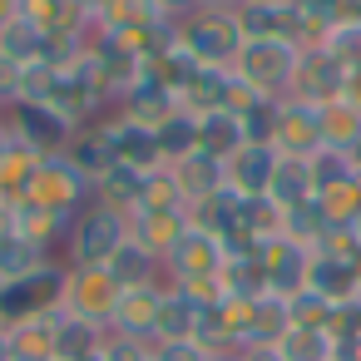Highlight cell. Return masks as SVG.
<instances>
[{
	"mask_svg": "<svg viewBox=\"0 0 361 361\" xmlns=\"http://www.w3.org/2000/svg\"><path fill=\"white\" fill-rule=\"evenodd\" d=\"M267 198H272L282 213H287V208H297V203H307V198H317L312 164H307V159H287V154H277V173H272Z\"/></svg>",
	"mask_w": 361,
	"mask_h": 361,
	"instance_id": "24",
	"label": "cell"
},
{
	"mask_svg": "<svg viewBox=\"0 0 361 361\" xmlns=\"http://www.w3.org/2000/svg\"><path fill=\"white\" fill-rule=\"evenodd\" d=\"M198 312H203V307H193L178 287H169V292H164V307H159V322H154V341H193Z\"/></svg>",
	"mask_w": 361,
	"mask_h": 361,
	"instance_id": "28",
	"label": "cell"
},
{
	"mask_svg": "<svg viewBox=\"0 0 361 361\" xmlns=\"http://www.w3.org/2000/svg\"><path fill=\"white\" fill-rule=\"evenodd\" d=\"M307 292H317L322 302H331L336 312L361 302V262L356 257H331V252H312L307 267Z\"/></svg>",
	"mask_w": 361,
	"mask_h": 361,
	"instance_id": "14",
	"label": "cell"
},
{
	"mask_svg": "<svg viewBox=\"0 0 361 361\" xmlns=\"http://www.w3.org/2000/svg\"><path fill=\"white\" fill-rule=\"evenodd\" d=\"M307 164H312V183H317V193L356 178V164H351V154H341V149H317Z\"/></svg>",
	"mask_w": 361,
	"mask_h": 361,
	"instance_id": "40",
	"label": "cell"
},
{
	"mask_svg": "<svg viewBox=\"0 0 361 361\" xmlns=\"http://www.w3.org/2000/svg\"><path fill=\"white\" fill-rule=\"evenodd\" d=\"M223 262H228V247H223V238L188 228V233H183V243H178V247L169 252V262H164V282H198V277H223Z\"/></svg>",
	"mask_w": 361,
	"mask_h": 361,
	"instance_id": "9",
	"label": "cell"
},
{
	"mask_svg": "<svg viewBox=\"0 0 361 361\" xmlns=\"http://www.w3.org/2000/svg\"><path fill=\"white\" fill-rule=\"evenodd\" d=\"M326 55L341 70H361V20H336L326 35Z\"/></svg>",
	"mask_w": 361,
	"mask_h": 361,
	"instance_id": "41",
	"label": "cell"
},
{
	"mask_svg": "<svg viewBox=\"0 0 361 361\" xmlns=\"http://www.w3.org/2000/svg\"><path fill=\"white\" fill-rule=\"evenodd\" d=\"M277 173V149L272 144H243L233 159H223V183L238 198H267Z\"/></svg>",
	"mask_w": 361,
	"mask_h": 361,
	"instance_id": "15",
	"label": "cell"
},
{
	"mask_svg": "<svg viewBox=\"0 0 361 361\" xmlns=\"http://www.w3.org/2000/svg\"><path fill=\"white\" fill-rule=\"evenodd\" d=\"M317 208L326 213V223H331V228H351V223H356V213H361V183L351 178V183L322 188V193H317Z\"/></svg>",
	"mask_w": 361,
	"mask_h": 361,
	"instance_id": "39",
	"label": "cell"
},
{
	"mask_svg": "<svg viewBox=\"0 0 361 361\" xmlns=\"http://www.w3.org/2000/svg\"><path fill=\"white\" fill-rule=\"evenodd\" d=\"M80 6H85V16H90V20H94V16H99V11H104V6H109V0H80Z\"/></svg>",
	"mask_w": 361,
	"mask_h": 361,
	"instance_id": "48",
	"label": "cell"
},
{
	"mask_svg": "<svg viewBox=\"0 0 361 361\" xmlns=\"http://www.w3.org/2000/svg\"><path fill=\"white\" fill-rule=\"evenodd\" d=\"M114 114H124V119H134V124H149V129H159L169 114H178V94L154 75V70H144V80L114 104Z\"/></svg>",
	"mask_w": 361,
	"mask_h": 361,
	"instance_id": "16",
	"label": "cell"
},
{
	"mask_svg": "<svg viewBox=\"0 0 361 361\" xmlns=\"http://www.w3.org/2000/svg\"><path fill=\"white\" fill-rule=\"evenodd\" d=\"M16 16H20V0H0V30H6Z\"/></svg>",
	"mask_w": 361,
	"mask_h": 361,
	"instance_id": "47",
	"label": "cell"
},
{
	"mask_svg": "<svg viewBox=\"0 0 361 361\" xmlns=\"http://www.w3.org/2000/svg\"><path fill=\"white\" fill-rule=\"evenodd\" d=\"M213 361H243V356H238V351H223V356H213Z\"/></svg>",
	"mask_w": 361,
	"mask_h": 361,
	"instance_id": "52",
	"label": "cell"
},
{
	"mask_svg": "<svg viewBox=\"0 0 361 361\" xmlns=\"http://www.w3.org/2000/svg\"><path fill=\"white\" fill-rule=\"evenodd\" d=\"M6 129H11V139L25 144L30 154L60 159V154L70 149V139H75L80 124H75L70 114H60L50 99H16V104L6 109Z\"/></svg>",
	"mask_w": 361,
	"mask_h": 361,
	"instance_id": "5",
	"label": "cell"
},
{
	"mask_svg": "<svg viewBox=\"0 0 361 361\" xmlns=\"http://www.w3.org/2000/svg\"><path fill=\"white\" fill-rule=\"evenodd\" d=\"M50 257H60V252H50V247H40V243H30V238H20V233H11V228H0V277H25V272H35V267H45Z\"/></svg>",
	"mask_w": 361,
	"mask_h": 361,
	"instance_id": "30",
	"label": "cell"
},
{
	"mask_svg": "<svg viewBox=\"0 0 361 361\" xmlns=\"http://www.w3.org/2000/svg\"><path fill=\"white\" fill-rule=\"evenodd\" d=\"M223 292L228 297H267V277H262V257L257 252H233L223 262Z\"/></svg>",
	"mask_w": 361,
	"mask_h": 361,
	"instance_id": "36",
	"label": "cell"
},
{
	"mask_svg": "<svg viewBox=\"0 0 361 361\" xmlns=\"http://www.w3.org/2000/svg\"><path fill=\"white\" fill-rule=\"evenodd\" d=\"M287 312H292V326H317V331H331L336 326V307L322 302L317 292H297L287 302Z\"/></svg>",
	"mask_w": 361,
	"mask_h": 361,
	"instance_id": "42",
	"label": "cell"
},
{
	"mask_svg": "<svg viewBox=\"0 0 361 361\" xmlns=\"http://www.w3.org/2000/svg\"><path fill=\"white\" fill-rule=\"evenodd\" d=\"M129 243V213L109 208V203H90L75 213L60 257L70 267H109V257Z\"/></svg>",
	"mask_w": 361,
	"mask_h": 361,
	"instance_id": "1",
	"label": "cell"
},
{
	"mask_svg": "<svg viewBox=\"0 0 361 361\" xmlns=\"http://www.w3.org/2000/svg\"><path fill=\"white\" fill-rule=\"evenodd\" d=\"M85 361H104V351H99V356H85Z\"/></svg>",
	"mask_w": 361,
	"mask_h": 361,
	"instance_id": "53",
	"label": "cell"
},
{
	"mask_svg": "<svg viewBox=\"0 0 361 361\" xmlns=\"http://www.w3.org/2000/svg\"><path fill=\"white\" fill-rule=\"evenodd\" d=\"M272 149L287 159H312L322 149V114L302 99H277V119H272Z\"/></svg>",
	"mask_w": 361,
	"mask_h": 361,
	"instance_id": "10",
	"label": "cell"
},
{
	"mask_svg": "<svg viewBox=\"0 0 361 361\" xmlns=\"http://www.w3.org/2000/svg\"><path fill=\"white\" fill-rule=\"evenodd\" d=\"M307 6H322V11H331V16H336V6H341V0H307Z\"/></svg>",
	"mask_w": 361,
	"mask_h": 361,
	"instance_id": "50",
	"label": "cell"
},
{
	"mask_svg": "<svg viewBox=\"0 0 361 361\" xmlns=\"http://www.w3.org/2000/svg\"><path fill=\"white\" fill-rule=\"evenodd\" d=\"M0 124H6V109H0Z\"/></svg>",
	"mask_w": 361,
	"mask_h": 361,
	"instance_id": "57",
	"label": "cell"
},
{
	"mask_svg": "<svg viewBox=\"0 0 361 361\" xmlns=\"http://www.w3.org/2000/svg\"><path fill=\"white\" fill-rule=\"evenodd\" d=\"M351 164H356V173H361V144H356V149H351Z\"/></svg>",
	"mask_w": 361,
	"mask_h": 361,
	"instance_id": "51",
	"label": "cell"
},
{
	"mask_svg": "<svg viewBox=\"0 0 361 361\" xmlns=\"http://www.w3.org/2000/svg\"><path fill=\"white\" fill-rule=\"evenodd\" d=\"M104 341H109V326L85 322V317H70V312H55V361H85V356H99Z\"/></svg>",
	"mask_w": 361,
	"mask_h": 361,
	"instance_id": "19",
	"label": "cell"
},
{
	"mask_svg": "<svg viewBox=\"0 0 361 361\" xmlns=\"http://www.w3.org/2000/svg\"><path fill=\"white\" fill-rule=\"evenodd\" d=\"M0 336H6V322H0Z\"/></svg>",
	"mask_w": 361,
	"mask_h": 361,
	"instance_id": "56",
	"label": "cell"
},
{
	"mask_svg": "<svg viewBox=\"0 0 361 361\" xmlns=\"http://www.w3.org/2000/svg\"><path fill=\"white\" fill-rule=\"evenodd\" d=\"M6 203H11V198H6V193H0V208H6Z\"/></svg>",
	"mask_w": 361,
	"mask_h": 361,
	"instance_id": "55",
	"label": "cell"
},
{
	"mask_svg": "<svg viewBox=\"0 0 361 361\" xmlns=\"http://www.w3.org/2000/svg\"><path fill=\"white\" fill-rule=\"evenodd\" d=\"M0 65H11V70H35V65H50V40L25 20L16 16L6 30H0Z\"/></svg>",
	"mask_w": 361,
	"mask_h": 361,
	"instance_id": "20",
	"label": "cell"
},
{
	"mask_svg": "<svg viewBox=\"0 0 361 361\" xmlns=\"http://www.w3.org/2000/svg\"><path fill=\"white\" fill-rule=\"evenodd\" d=\"M257 257H262V277H267V292L272 297L292 302L297 292H307V267H312V252L307 247H297L292 238H272V243L257 247Z\"/></svg>",
	"mask_w": 361,
	"mask_h": 361,
	"instance_id": "11",
	"label": "cell"
},
{
	"mask_svg": "<svg viewBox=\"0 0 361 361\" xmlns=\"http://www.w3.org/2000/svg\"><path fill=\"white\" fill-rule=\"evenodd\" d=\"M243 361H277V351L272 346H247V351H238Z\"/></svg>",
	"mask_w": 361,
	"mask_h": 361,
	"instance_id": "46",
	"label": "cell"
},
{
	"mask_svg": "<svg viewBox=\"0 0 361 361\" xmlns=\"http://www.w3.org/2000/svg\"><path fill=\"white\" fill-rule=\"evenodd\" d=\"M65 159H70V169L80 173V178H90V188L114 169V154H109V144H104V134H99V124H85V129H75V139H70V149H65Z\"/></svg>",
	"mask_w": 361,
	"mask_h": 361,
	"instance_id": "22",
	"label": "cell"
},
{
	"mask_svg": "<svg viewBox=\"0 0 361 361\" xmlns=\"http://www.w3.org/2000/svg\"><path fill=\"white\" fill-rule=\"evenodd\" d=\"M164 292H169V282H144V287H124V292H119V302H114L109 331H114V336H134V341H154V322H159Z\"/></svg>",
	"mask_w": 361,
	"mask_h": 361,
	"instance_id": "13",
	"label": "cell"
},
{
	"mask_svg": "<svg viewBox=\"0 0 361 361\" xmlns=\"http://www.w3.org/2000/svg\"><path fill=\"white\" fill-rule=\"evenodd\" d=\"M169 20L159 0H109V6L94 16V30H109V35H124V30H149Z\"/></svg>",
	"mask_w": 361,
	"mask_h": 361,
	"instance_id": "25",
	"label": "cell"
},
{
	"mask_svg": "<svg viewBox=\"0 0 361 361\" xmlns=\"http://www.w3.org/2000/svg\"><path fill=\"white\" fill-rule=\"evenodd\" d=\"M183 233H188V213H134L129 218V243H139L154 262H169Z\"/></svg>",
	"mask_w": 361,
	"mask_h": 361,
	"instance_id": "17",
	"label": "cell"
},
{
	"mask_svg": "<svg viewBox=\"0 0 361 361\" xmlns=\"http://www.w3.org/2000/svg\"><path fill=\"white\" fill-rule=\"evenodd\" d=\"M247 144V129H243V119L233 114V109H213V114H198V154H208V159H233L238 149Z\"/></svg>",
	"mask_w": 361,
	"mask_h": 361,
	"instance_id": "21",
	"label": "cell"
},
{
	"mask_svg": "<svg viewBox=\"0 0 361 361\" xmlns=\"http://www.w3.org/2000/svg\"><path fill=\"white\" fill-rule=\"evenodd\" d=\"M154 139H159V159H164V169L183 164L188 154H198V114H188V109L169 114V119L154 129Z\"/></svg>",
	"mask_w": 361,
	"mask_h": 361,
	"instance_id": "26",
	"label": "cell"
},
{
	"mask_svg": "<svg viewBox=\"0 0 361 361\" xmlns=\"http://www.w3.org/2000/svg\"><path fill=\"white\" fill-rule=\"evenodd\" d=\"M35 169H40V154H30L25 144L11 139V149L0 154V193H6V198H20V193L30 188Z\"/></svg>",
	"mask_w": 361,
	"mask_h": 361,
	"instance_id": "38",
	"label": "cell"
},
{
	"mask_svg": "<svg viewBox=\"0 0 361 361\" xmlns=\"http://www.w3.org/2000/svg\"><path fill=\"white\" fill-rule=\"evenodd\" d=\"M341 85H346V70L326 55V50H302L297 55V75H292V94L287 99H302L312 109L341 99Z\"/></svg>",
	"mask_w": 361,
	"mask_h": 361,
	"instance_id": "12",
	"label": "cell"
},
{
	"mask_svg": "<svg viewBox=\"0 0 361 361\" xmlns=\"http://www.w3.org/2000/svg\"><path fill=\"white\" fill-rule=\"evenodd\" d=\"M203 6H213V11H238L243 0H203Z\"/></svg>",
	"mask_w": 361,
	"mask_h": 361,
	"instance_id": "49",
	"label": "cell"
},
{
	"mask_svg": "<svg viewBox=\"0 0 361 361\" xmlns=\"http://www.w3.org/2000/svg\"><path fill=\"white\" fill-rule=\"evenodd\" d=\"M297 45L287 40H243L238 60H233V75L262 94V99H287L292 94V75H297Z\"/></svg>",
	"mask_w": 361,
	"mask_h": 361,
	"instance_id": "4",
	"label": "cell"
},
{
	"mask_svg": "<svg viewBox=\"0 0 361 361\" xmlns=\"http://www.w3.org/2000/svg\"><path fill=\"white\" fill-rule=\"evenodd\" d=\"M159 6H164L169 20H183V16H193V11L203 6V0H159Z\"/></svg>",
	"mask_w": 361,
	"mask_h": 361,
	"instance_id": "44",
	"label": "cell"
},
{
	"mask_svg": "<svg viewBox=\"0 0 361 361\" xmlns=\"http://www.w3.org/2000/svg\"><path fill=\"white\" fill-rule=\"evenodd\" d=\"M134 213H188V198H183L173 169H154V173L144 178V198H139Z\"/></svg>",
	"mask_w": 361,
	"mask_h": 361,
	"instance_id": "37",
	"label": "cell"
},
{
	"mask_svg": "<svg viewBox=\"0 0 361 361\" xmlns=\"http://www.w3.org/2000/svg\"><path fill=\"white\" fill-rule=\"evenodd\" d=\"M238 25H243V40H287L292 45V35H297V0H282V6L243 0Z\"/></svg>",
	"mask_w": 361,
	"mask_h": 361,
	"instance_id": "18",
	"label": "cell"
},
{
	"mask_svg": "<svg viewBox=\"0 0 361 361\" xmlns=\"http://www.w3.org/2000/svg\"><path fill=\"white\" fill-rule=\"evenodd\" d=\"M272 351L277 361H336V336L317 326H287Z\"/></svg>",
	"mask_w": 361,
	"mask_h": 361,
	"instance_id": "29",
	"label": "cell"
},
{
	"mask_svg": "<svg viewBox=\"0 0 361 361\" xmlns=\"http://www.w3.org/2000/svg\"><path fill=\"white\" fill-rule=\"evenodd\" d=\"M6 351L16 361H55V317H30L6 326Z\"/></svg>",
	"mask_w": 361,
	"mask_h": 361,
	"instance_id": "23",
	"label": "cell"
},
{
	"mask_svg": "<svg viewBox=\"0 0 361 361\" xmlns=\"http://www.w3.org/2000/svg\"><path fill=\"white\" fill-rule=\"evenodd\" d=\"M144 178H149V173L114 164V169L94 183V203H109V208H119V213L134 218V208H139V198H144Z\"/></svg>",
	"mask_w": 361,
	"mask_h": 361,
	"instance_id": "31",
	"label": "cell"
},
{
	"mask_svg": "<svg viewBox=\"0 0 361 361\" xmlns=\"http://www.w3.org/2000/svg\"><path fill=\"white\" fill-rule=\"evenodd\" d=\"M0 287H6V277H0Z\"/></svg>",
	"mask_w": 361,
	"mask_h": 361,
	"instance_id": "58",
	"label": "cell"
},
{
	"mask_svg": "<svg viewBox=\"0 0 361 361\" xmlns=\"http://www.w3.org/2000/svg\"><path fill=\"white\" fill-rule=\"evenodd\" d=\"M109 277L119 287H144V282H164V262H154L139 243H124L114 257H109Z\"/></svg>",
	"mask_w": 361,
	"mask_h": 361,
	"instance_id": "35",
	"label": "cell"
},
{
	"mask_svg": "<svg viewBox=\"0 0 361 361\" xmlns=\"http://www.w3.org/2000/svg\"><path fill=\"white\" fill-rule=\"evenodd\" d=\"M326 233H331V223H326V213L317 208V198H307V203H297V208L282 213V238H292V243L307 247V252H317Z\"/></svg>",
	"mask_w": 361,
	"mask_h": 361,
	"instance_id": "34",
	"label": "cell"
},
{
	"mask_svg": "<svg viewBox=\"0 0 361 361\" xmlns=\"http://www.w3.org/2000/svg\"><path fill=\"white\" fill-rule=\"evenodd\" d=\"M178 45H183L203 70H233V60H238V50H243L238 11L198 6L193 16H183V20H178Z\"/></svg>",
	"mask_w": 361,
	"mask_h": 361,
	"instance_id": "3",
	"label": "cell"
},
{
	"mask_svg": "<svg viewBox=\"0 0 361 361\" xmlns=\"http://www.w3.org/2000/svg\"><path fill=\"white\" fill-rule=\"evenodd\" d=\"M317 114H322V149L351 154V149L361 144V109H351L346 99H331V104H322Z\"/></svg>",
	"mask_w": 361,
	"mask_h": 361,
	"instance_id": "32",
	"label": "cell"
},
{
	"mask_svg": "<svg viewBox=\"0 0 361 361\" xmlns=\"http://www.w3.org/2000/svg\"><path fill=\"white\" fill-rule=\"evenodd\" d=\"M99 134H104L114 164L139 169V173L164 169V159H159V139H154L149 124H134V119H124V114H104V119H99Z\"/></svg>",
	"mask_w": 361,
	"mask_h": 361,
	"instance_id": "8",
	"label": "cell"
},
{
	"mask_svg": "<svg viewBox=\"0 0 361 361\" xmlns=\"http://www.w3.org/2000/svg\"><path fill=\"white\" fill-rule=\"evenodd\" d=\"M20 198H30V203L50 208L55 218L75 223V213L94 203V188H90V178H80V173L70 169V159L60 154V159H40V169H35V178H30V188H25Z\"/></svg>",
	"mask_w": 361,
	"mask_h": 361,
	"instance_id": "6",
	"label": "cell"
},
{
	"mask_svg": "<svg viewBox=\"0 0 361 361\" xmlns=\"http://www.w3.org/2000/svg\"><path fill=\"white\" fill-rule=\"evenodd\" d=\"M173 178H178V188H183V198H188V203H198V198H208V193L228 188V183H223V164H218V159H208V154H188L183 164H173Z\"/></svg>",
	"mask_w": 361,
	"mask_h": 361,
	"instance_id": "33",
	"label": "cell"
},
{
	"mask_svg": "<svg viewBox=\"0 0 361 361\" xmlns=\"http://www.w3.org/2000/svg\"><path fill=\"white\" fill-rule=\"evenodd\" d=\"M65 287H70V262L65 257H50L45 267H35L25 277H11L0 287V322L16 326V322H30V317L65 312Z\"/></svg>",
	"mask_w": 361,
	"mask_h": 361,
	"instance_id": "2",
	"label": "cell"
},
{
	"mask_svg": "<svg viewBox=\"0 0 361 361\" xmlns=\"http://www.w3.org/2000/svg\"><path fill=\"white\" fill-rule=\"evenodd\" d=\"M119 282L109 277V267H70V287H65V312L109 326L114 302H119Z\"/></svg>",
	"mask_w": 361,
	"mask_h": 361,
	"instance_id": "7",
	"label": "cell"
},
{
	"mask_svg": "<svg viewBox=\"0 0 361 361\" xmlns=\"http://www.w3.org/2000/svg\"><path fill=\"white\" fill-rule=\"evenodd\" d=\"M159 361H213V351H203L198 341H154Z\"/></svg>",
	"mask_w": 361,
	"mask_h": 361,
	"instance_id": "43",
	"label": "cell"
},
{
	"mask_svg": "<svg viewBox=\"0 0 361 361\" xmlns=\"http://www.w3.org/2000/svg\"><path fill=\"white\" fill-rule=\"evenodd\" d=\"M292 326V312H287V302L282 297H257L252 302V317H247V336H243V351L247 346H277L282 341V331Z\"/></svg>",
	"mask_w": 361,
	"mask_h": 361,
	"instance_id": "27",
	"label": "cell"
},
{
	"mask_svg": "<svg viewBox=\"0 0 361 361\" xmlns=\"http://www.w3.org/2000/svg\"><path fill=\"white\" fill-rule=\"evenodd\" d=\"M262 6H282V0H262Z\"/></svg>",
	"mask_w": 361,
	"mask_h": 361,
	"instance_id": "54",
	"label": "cell"
},
{
	"mask_svg": "<svg viewBox=\"0 0 361 361\" xmlns=\"http://www.w3.org/2000/svg\"><path fill=\"white\" fill-rule=\"evenodd\" d=\"M341 99L351 109H361V70H346V85H341Z\"/></svg>",
	"mask_w": 361,
	"mask_h": 361,
	"instance_id": "45",
	"label": "cell"
}]
</instances>
